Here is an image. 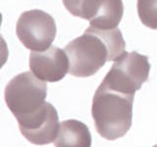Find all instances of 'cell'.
Wrapping results in <instances>:
<instances>
[{"instance_id": "1", "label": "cell", "mask_w": 157, "mask_h": 147, "mask_svg": "<svg viewBox=\"0 0 157 147\" xmlns=\"http://www.w3.org/2000/svg\"><path fill=\"white\" fill-rule=\"evenodd\" d=\"M126 43L119 28L104 29L90 26L82 36L69 42L65 52L69 58V74L87 77L96 74L107 61H114L125 52Z\"/></svg>"}, {"instance_id": "2", "label": "cell", "mask_w": 157, "mask_h": 147, "mask_svg": "<svg viewBox=\"0 0 157 147\" xmlns=\"http://www.w3.org/2000/svg\"><path fill=\"white\" fill-rule=\"evenodd\" d=\"M135 94H128L101 82L92 99L91 115L96 131L107 140L125 136L132 122Z\"/></svg>"}, {"instance_id": "3", "label": "cell", "mask_w": 157, "mask_h": 147, "mask_svg": "<svg viewBox=\"0 0 157 147\" xmlns=\"http://www.w3.org/2000/svg\"><path fill=\"white\" fill-rule=\"evenodd\" d=\"M47 86L33 72H25L14 77L8 82L4 92L5 102L23 126L40 119L51 106L45 102Z\"/></svg>"}, {"instance_id": "4", "label": "cell", "mask_w": 157, "mask_h": 147, "mask_svg": "<svg viewBox=\"0 0 157 147\" xmlns=\"http://www.w3.org/2000/svg\"><path fill=\"white\" fill-rule=\"evenodd\" d=\"M150 64L148 58L134 52H123L116 58L106 74L103 85L118 91L135 94L148 80Z\"/></svg>"}, {"instance_id": "5", "label": "cell", "mask_w": 157, "mask_h": 147, "mask_svg": "<svg viewBox=\"0 0 157 147\" xmlns=\"http://www.w3.org/2000/svg\"><path fill=\"white\" fill-rule=\"evenodd\" d=\"M56 23L51 15L33 9L21 14L16 24V33L22 44L32 51H45L56 36Z\"/></svg>"}, {"instance_id": "6", "label": "cell", "mask_w": 157, "mask_h": 147, "mask_svg": "<svg viewBox=\"0 0 157 147\" xmlns=\"http://www.w3.org/2000/svg\"><path fill=\"white\" fill-rule=\"evenodd\" d=\"M73 16L87 20L91 27L112 29L120 24L124 14L122 0H62Z\"/></svg>"}, {"instance_id": "7", "label": "cell", "mask_w": 157, "mask_h": 147, "mask_svg": "<svg viewBox=\"0 0 157 147\" xmlns=\"http://www.w3.org/2000/svg\"><path fill=\"white\" fill-rule=\"evenodd\" d=\"M69 58L65 50L50 46L45 51H32L29 69L37 78L48 82L63 80L69 73Z\"/></svg>"}, {"instance_id": "8", "label": "cell", "mask_w": 157, "mask_h": 147, "mask_svg": "<svg viewBox=\"0 0 157 147\" xmlns=\"http://www.w3.org/2000/svg\"><path fill=\"white\" fill-rule=\"evenodd\" d=\"M53 143L55 147H90L91 134L86 124L77 120H66L59 125Z\"/></svg>"}, {"instance_id": "9", "label": "cell", "mask_w": 157, "mask_h": 147, "mask_svg": "<svg viewBox=\"0 0 157 147\" xmlns=\"http://www.w3.org/2000/svg\"><path fill=\"white\" fill-rule=\"evenodd\" d=\"M136 9L141 23L147 28L157 29V0H137Z\"/></svg>"}, {"instance_id": "10", "label": "cell", "mask_w": 157, "mask_h": 147, "mask_svg": "<svg viewBox=\"0 0 157 147\" xmlns=\"http://www.w3.org/2000/svg\"><path fill=\"white\" fill-rule=\"evenodd\" d=\"M152 147H157V144H156V145H154V146H152Z\"/></svg>"}]
</instances>
